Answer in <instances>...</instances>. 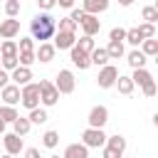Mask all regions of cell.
<instances>
[{"label": "cell", "mask_w": 158, "mask_h": 158, "mask_svg": "<svg viewBox=\"0 0 158 158\" xmlns=\"http://www.w3.org/2000/svg\"><path fill=\"white\" fill-rule=\"evenodd\" d=\"M30 32H32V40H40V44H42L57 35V20L49 12H40L30 20Z\"/></svg>", "instance_id": "cell-1"}, {"label": "cell", "mask_w": 158, "mask_h": 158, "mask_svg": "<svg viewBox=\"0 0 158 158\" xmlns=\"http://www.w3.org/2000/svg\"><path fill=\"white\" fill-rule=\"evenodd\" d=\"M40 81H30L27 86H22V106L27 109V111H32V109H37L40 104H42V99H40Z\"/></svg>", "instance_id": "cell-2"}, {"label": "cell", "mask_w": 158, "mask_h": 158, "mask_svg": "<svg viewBox=\"0 0 158 158\" xmlns=\"http://www.w3.org/2000/svg\"><path fill=\"white\" fill-rule=\"evenodd\" d=\"M40 99H42V106L44 109H49V106H54L57 101H59V89L54 86V81H47V79H40Z\"/></svg>", "instance_id": "cell-3"}, {"label": "cell", "mask_w": 158, "mask_h": 158, "mask_svg": "<svg viewBox=\"0 0 158 158\" xmlns=\"http://www.w3.org/2000/svg\"><path fill=\"white\" fill-rule=\"evenodd\" d=\"M54 86L59 89V94H72V91L77 89L74 72H72V69H59L57 77H54Z\"/></svg>", "instance_id": "cell-4"}, {"label": "cell", "mask_w": 158, "mask_h": 158, "mask_svg": "<svg viewBox=\"0 0 158 158\" xmlns=\"http://www.w3.org/2000/svg\"><path fill=\"white\" fill-rule=\"evenodd\" d=\"M106 133L101 131V128H86L84 133H81V143L86 146V148H104L106 146Z\"/></svg>", "instance_id": "cell-5"}, {"label": "cell", "mask_w": 158, "mask_h": 158, "mask_svg": "<svg viewBox=\"0 0 158 158\" xmlns=\"http://www.w3.org/2000/svg\"><path fill=\"white\" fill-rule=\"evenodd\" d=\"M116 79H118V69L114 64H106V67H101V72L96 77V84L101 89H111V86H116Z\"/></svg>", "instance_id": "cell-6"}, {"label": "cell", "mask_w": 158, "mask_h": 158, "mask_svg": "<svg viewBox=\"0 0 158 158\" xmlns=\"http://www.w3.org/2000/svg\"><path fill=\"white\" fill-rule=\"evenodd\" d=\"M89 128H104L106 126V121H109V109L106 106H101V104H96L91 111H89Z\"/></svg>", "instance_id": "cell-7"}, {"label": "cell", "mask_w": 158, "mask_h": 158, "mask_svg": "<svg viewBox=\"0 0 158 158\" xmlns=\"http://www.w3.org/2000/svg\"><path fill=\"white\" fill-rule=\"evenodd\" d=\"M69 59H72V64H74L77 69H89V67H91V54L84 52V49H79L77 44L69 49Z\"/></svg>", "instance_id": "cell-8"}, {"label": "cell", "mask_w": 158, "mask_h": 158, "mask_svg": "<svg viewBox=\"0 0 158 158\" xmlns=\"http://www.w3.org/2000/svg\"><path fill=\"white\" fill-rule=\"evenodd\" d=\"M0 99H2L7 106L20 104V101H22V86H17V84H7L5 89H0Z\"/></svg>", "instance_id": "cell-9"}, {"label": "cell", "mask_w": 158, "mask_h": 158, "mask_svg": "<svg viewBox=\"0 0 158 158\" xmlns=\"http://www.w3.org/2000/svg\"><path fill=\"white\" fill-rule=\"evenodd\" d=\"M2 143H5V151H7L10 156H20V153L25 151L22 136H17V133H5V136H2Z\"/></svg>", "instance_id": "cell-10"}, {"label": "cell", "mask_w": 158, "mask_h": 158, "mask_svg": "<svg viewBox=\"0 0 158 158\" xmlns=\"http://www.w3.org/2000/svg\"><path fill=\"white\" fill-rule=\"evenodd\" d=\"M17 35H20V20L7 17V20L0 22V37H2V40H12V37H17Z\"/></svg>", "instance_id": "cell-11"}, {"label": "cell", "mask_w": 158, "mask_h": 158, "mask_svg": "<svg viewBox=\"0 0 158 158\" xmlns=\"http://www.w3.org/2000/svg\"><path fill=\"white\" fill-rule=\"evenodd\" d=\"M37 62H42V64H47V62H52L54 59V54H57V47H54V42H42L37 49Z\"/></svg>", "instance_id": "cell-12"}, {"label": "cell", "mask_w": 158, "mask_h": 158, "mask_svg": "<svg viewBox=\"0 0 158 158\" xmlns=\"http://www.w3.org/2000/svg\"><path fill=\"white\" fill-rule=\"evenodd\" d=\"M81 30H84V35L94 37V35H99V30H101V20H99L96 15H89V12H86V17L81 20Z\"/></svg>", "instance_id": "cell-13"}, {"label": "cell", "mask_w": 158, "mask_h": 158, "mask_svg": "<svg viewBox=\"0 0 158 158\" xmlns=\"http://www.w3.org/2000/svg\"><path fill=\"white\" fill-rule=\"evenodd\" d=\"M77 44V35L74 32H57L54 35V47L57 49H72Z\"/></svg>", "instance_id": "cell-14"}, {"label": "cell", "mask_w": 158, "mask_h": 158, "mask_svg": "<svg viewBox=\"0 0 158 158\" xmlns=\"http://www.w3.org/2000/svg\"><path fill=\"white\" fill-rule=\"evenodd\" d=\"M10 79H12V84H17V86H27V84L32 81V69H30V67H17V69L10 74Z\"/></svg>", "instance_id": "cell-15"}, {"label": "cell", "mask_w": 158, "mask_h": 158, "mask_svg": "<svg viewBox=\"0 0 158 158\" xmlns=\"http://www.w3.org/2000/svg\"><path fill=\"white\" fill-rule=\"evenodd\" d=\"M81 10L99 17V12H106L109 10V0H84L81 2Z\"/></svg>", "instance_id": "cell-16"}, {"label": "cell", "mask_w": 158, "mask_h": 158, "mask_svg": "<svg viewBox=\"0 0 158 158\" xmlns=\"http://www.w3.org/2000/svg\"><path fill=\"white\" fill-rule=\"evenodd\" d=\"M146 54L141 52V49H131L128 54H126V62H128V67L131 69H146Z\"/></svg>", "instance_id": "cell-17"}, {"label": "cell", "mask_w": 158, "mask_h": 158, "mask_svg": "<svg viewBox=\"0 0 158 158\" xmlns=\"http://www.w3.org/2000/svg\"><path fill=\"white\" fill-rule=\"evenodd\" d=\"M62 158H89V148L84 143H69L64 148V156Z\"/></svg>", "instance_id": "cell-18"}, {"label": "cell", "mask_w": 158, "mask_h": 158, "mask_svg": "<svg viewBox=\"0 0 158 158\" xmlns=\"http://www.w3.org/2000/svg\"><path fill=\"white\" fill-rule=\"evenodd\" d=\"M133 79L131 77H126V74H118V79H116V89H118V94H123V96H128V94H133Z\"/></svg>", "instance_id": "cell-19"}, {"label": "cell", "mask_w": 158, "mask_h": 158, "mask_svg": "<svg viewBox=\"0 0 158 158\" xmlns=\"http://www.w3.org/2000/svg\"><path fill=\"white\" fill-rule=\"evenodd\" d=\"M109 52H106V47H96L94 52H91V64L94 67H106L109 64Z\"/></svg>", "instance_id": "cell-20"}, {"label": "cell", "mask_w": 158, "mask_h": 158, "mask_svg": "<svg viewBox=\"0 0 158 158\" xmlns=\"http://www.w3.org/2000/svg\"><path fill=\"white\" fill-rule=\"evenodd\" d=\"M131 79H133V84H138L141 89H143V86H148L151 81H156V79L151 77V72H148V69H133V77H131Z\"/></svg>", "instance_id": "cell-21"}, {"label": "cell", "mask_w": 158, "mask_h": 158, "mask_svg": "<svg viewBox=\"0 0 158 158\" xmlns=\"http://www.w3.org/2000/svg\"><path fill=\"white\" fill-rule=\"evenodd\" d=\"M17 54H20L17 42H15V40H2V44H0V57H17Z\"/></svg>", "instance_id": "cell-22"}, {"label": "cell", "mask_w": 158, "mask_h": 158, "mask_svg": "<svg viewBox=\"0 0 158 158\" xmlns=\"http://www.w3.org/2000/svg\"><path fill=\"white\" fill-rule=\"evenodd\" d=\"M30 128H32V121H30L27 116H20V118L12 123V133H17V136H27Z\"/></svg>", "instance_id": "cell-23"}, {"label": "cell", "mask_w": 158, "mask_h": 158, "mask_svg": "<svg viewBox=\"0 0 158 158\" xmlns=\"http://www.w3.org/2000/svg\"><path fill=\"white\" fill-rule=\"evenodd\" d=\"M17 118H20V114H17L15 106H7V104L0 106V121H5V123H15Z\"/></svg>", "instance_id": "cell-24"}, {"label": "cell", "mask_w": 158, "mask_h": 158, "mask_svg": "<svg viewBox=\"0 0 158 158\" xmlns=\"http://www.w3.org/2000/svg\"><path fill=\"white\" fill-rule=\"evenodd\" d=\"M106 146H109V148H114V151H118V153L123 156V151H126V138H123L121 133H114V136H109V138H106Z\"/></svg>", "instance_id": "cell-25"}, {"label": "cell", "mask_w": 158, "mask_h": 158, "mask_svg": "<svg viewBox=\"0 0 158 158\" xmlns=\"http://www.w3.org/2000/svg\"><path fill=\"white\" fill-rule=\"evenodd\" d=\"M106 52H109V57H111V59H121V57L126 54L123 42H111V40H109V44H106Z\"/></svg>", "instance_id": "cell-26"}, {"label": "cell", "mask_w": 158, "mask_h": 158, "mask_svg": "<svg viewBox=\"0 0 158 158\" xmlns=\"http://www.w3.org/2000/svg\"><path fill=\"white\" fill-rule=\"evenodd\" d=\"M141 52H143L146 57H158V40H156V37H151V40H143V44H141Z\"/></svg>", "instance_id": "cell-27"}, {"label": "cell", "mask_w": 158, "mask_h": 158, "mask_svg": "<svg viewBox=\"0 0 158 158\" xmlns=\"http://www.w3.org/2000/svg\"><path fill=\"white\" fill-rule=\"evenodd\" d=\"M126 42H128L133 49H138V44H143V37H141L138 27H131V30H126Z\"/></svg>", "instance_id": "cell-28"}, {"label": "cell", "mask_w": 158, "mask_h": 158, "mask_svg": "<svg viewBox=\"0 0 158 158\" xmlns=\"http://www.w3.org/2000/svg\"><path fill=\"white\" fill-rule=\"evenodd\" d=\"M57 143H59V131H44L42 146L44 148H57Z\"/></svg>", "instance_id": "cell-29"}, {"label": "cell", "mask_w": 158, "mask_h": 158, "mask_svg": "<svg viewBox=\"0 0 158 158\" xmlns=\"http://www.w3.org/2000/svg\"><path fill=\"white\" fill-rule=\"evenodd\" d=\"M77 47H79V49H84V52H89V54L96 49V44H94V37H89V35H81V37L77 40Z\"/></svg>", "instance_id": "cell-30"}, {"label": "cell", "mask_w": 158, "mask_h": 158, "mask_svg": "<svg viewBox=\"0 0 158 158\" xmlns=\"http://www.w3.org/2000/svg\"><path fill=\"white\" fill-rule=\"evenodd\" d=\"M141 17H143L146 22H151V25H158V10H156L153 5H146V7L141 10Z\"/></svg>", "instance_id": "cell-31"}, {"label": "cell", "mask_w": 158, "mask_h": 158, "mask_svg": "<svg viewBox=\"0 0 158 158\" xmlns=\"http://www.w3.org/2000/svg\"><path fill=\"white\" fill-rule=\"evenodd\" d=\"M57 32H77V22L72 17H62L57 22Z\"/></svg>", "instance_id": "cell-32"}, {"label": "cell", "mask_w": 158, "mask_h": 158, "mask_svg": "<svg viewBox=\"0 0 158 158\" xmlns=\"http://www.w3.org/2000/svg\"><path fill=\"white\" fill-rule=\"evenodd\" d=\"M27 118H30L32 123H44L49 116H47V109H40V106H37V109H32V111H30V116H27Z\"/></svg>", "instance_id": "cell-33"}, {"label": "cell", "mask_w": 158, "mask_h": 158, "mask_svg": "<svg viewBox=\"0 0 158 158\" xmlns=\"http://www.w3.org/2000/svg\"><path fill=\"white\" fill-rule=\"evenodd\" d=\"M20 0H5V15L7 17H17L20 15Z\"/></svg>", "instance_id": "cell-34"}, {"label": "cell", "mask_w": 158, "mask_h": 158, "mask_svg": "<svg viewBox=\"0 0 158 158\" xmlns=\"http://www.w3.org/2000/svg\"><path fill=\"white\" fill-rule=\"evenodd\" d=\"M138 32H141L143 40H151V37H156V25H151V22H141V25H138Z\"/></svg>", "instance_id": "cell-35"}, {"label": "cell", "mask_w": 158, "mask_h": 158, "mask_svg": "<svg viewBox=\"0 0 158 158\" xmlns=\"http://www.w3.org/2000/svg\"><path fill=\"white\" fill-rule=\"evenodd\" d=\"M20 67H32L37 62V52H20Z\"/></svg>", "instance_id": "cell-36"}, {"label": "cell", "mask_w": 158, "mask_h": 158, "mask_svg": "<svg viewBox=\"0 0 158 158\" xmlns=\"http://www.w3.org/2000/svg\"><path fill=\"white\" fill-rule=\"evenodd\" d=\"M17 47H20V52H35V40L32 37H20Z\"/></svg>", "instance_id": "cell-37"}, {"label": "cell", "mask_w": 158, "mask_h": 158, "mask_svg": "<svg viewBox=\"0 0 158 158\" xmlns=\"http://www.w3.org/2000/svg\"><path fill=\"white\" fill-rule=\"evenodd\" d=\"M109 40H111V42H123V40H126V30H123V27H114V30L109 32Z\"/></svg>", "instance_id": "cell-38"}, {"label": "cell", "mask_w": 158, "mask_h": 158, "mask_svg": "<svg viewBox=\"0 0 158 158\" xmlns=\"http://www.w3.org/2000/svg\"><path fill=\"white\" fill-rule=\"evenodd\" d=\"M69 17H72V20H74V22H77V25H81V20H84V17H86V12H84V10H81V7H74V10H72V12H69Z\"/></svg>", "instance_id": "cell-39"}, {"label": "cell", "mask_w": 158, "mask_h": 158, "mask_svg": "<svg viewBox=\"0 0 158 158\" xmlns=\"http://www.w3.org/2000/svg\"><path fill=\"white\" fill-rule=\"evenodd\" d=\"M37 5H40V10H42V12H49V10L57 5V0H37Z\"/></svg>", "instance_id": "cell-40"}, {"label": "cell", "mask_w": 158, "mask_h": 158, "mask_svg": "<svg viewBox=\"0 0 158 158\" xmlns=\"http://www.w3.org/2000/svg\"><path fill=\"white\" fill-rule=\"evenodd\" d=\"M101 158H123L118 151H114V148H109V146H104V153H101Z\"/></svg>", "instance_id": "cell-41"}, {"label": "cell", "mask_w": 158, "mask_h": 158, "mask_svg": "<svg viewBox=\"0 0 158 158\" xmlns=\"http://www.w3.org/2000/svg\"><path fill=\"white\" fill-rule=\"evenodd\" d=\"M10 81H12V79H10V74H7L5 69H0V89H5Z\"/></svg>", "instance_id": "cell-42"}, {"label": "cell", "mask_w": 158, "mask_h": 158, "mask_svg": "<svg viewBox=\"0 0 158 158\" xmlns=\"http://www.w3.org/2000/svg\"><path fill=\"white\" fill-rule=\"evenodd\" d=\"M57 5L64 10H74V0H57Z\"/></svg>", "instance_id": "cell-43"}, {"label": "cell", "mask_w": 158, "mask_h": 158, "mask_svg": "<svg viewBox=\"0 0 158 158\" xmlns=\"http://www.w3.org/2000/svg\"><path fill=\"white\" fill-rule=\"evenodd\" d=\"M25 158H42V156H40L37 148H27V151H25Z\"/></svg>", "instance_id": "cell-44"}, {"label": "cell", "mask_w": 158, "mask_h": 158, "mask_svg": "<svg viewBox=\"0 0 158 158\" xmlns=\"http://www.w3.org/2000/svg\"><path fill=\"white\" fill-rule=\"evenodd\" d=\"M118 5H123V7H128V5H133V0H118Z\"/></svg>", "instance_id": "cell-45"}, {"label": "cell", "mask_w": 158, "mask_h": 158, "mask_svg": "<svg viewBox=\"0 0 158 158\" xmlns=\"http://www.w3.org/2000/svg\"><path fill=\"white\" fill-rule=\"evenodd\" d=\"M5 126H7V123H5V121H0V136H5Z\"/></svg>", "instance_id": "cell-46"}, {"label": "cell", "mask_w": 158, "mask_h": 158, "mask_svg": "<svg viewBox=\"0 0 158 158\" xmlns=\"http://www.w3.org/2000/svg\"><path fill=\"white\" fill-rule=\"evenodd\" d=\"M153 126H156V128H158V111H156V114H153Z\"/></svg>", "instance_id": "cell-47"}, {"label": "cell", "mask_w": 158, "mask_h": 158, "mask_svg": "<svg viewBox=\"0 0 158 158\" xmlns=\"http://www.w3.org/2000/svg\"><path fill=\"white\" fill-rule=\"evenodd\" d=\"M2 158H15V156H10V153H5V156H2Z\"/></svg>", "instance_id": "cell-48"}, {"label": "cell", "mask_w": 158, "mask_h": 158, "mask_svg": "<svg viewBox=\"0 0 158 158\" xmlns=\"http://www.w3.org/2000/svg\"><path fill=\"white\" fill-rule=\"evenodd\" d=\"M153 7H156V10H158V0H156V5H153Z\"/></svg>", "instance_id": "cell-49"}, {"label": "cell", "mask_w": 158, "mask_h": 158, "mask_svg": "<svg viewBox=\"0 0 158 158\" xmlns=\"http://www.w3.org/2000/svg\"><path fill=\"white\" fill-rule=\"evenodd\" d=\"M153 59H156V64H158V57H153Z\"/></svg>", "instance_id": "cell-50"}, {"label": "cell", "mask_w": 158, "mask_h": 158, "mask_svg": "<svg viewBox=\"0 0 158 158\" xmlns=\"http://www.w3.org/2000/svg\"><path fill=\"white\" fill-rule=\"evenodd\" d=\"M49 158H59V156H49Z\"/></svg>", "instance_id": "cell-51"}, {"label": "cell", "mask_w": 158, "mask_h": 158, "mask_svg": "<svg viewBox=\"0 0 158 158\" xmlns=\"http://www.w3.org/2000/svg\"><path fill=\"white\" fill-rule=\"evenodd\" d=\"M0 69H2V62H0Z\"/></svg>", "instance_id": "cell-52"}, {"label": "cell", "mask_w": 158, "mask_h": 158, "mask_svg": "<svg viewBox=\"0 0 158 158\" xmlns=\"http://www.w3.org/2000/svg\"><path fill=\"white\" fill-rule=\"evenodd\" d=\"M0 22H2V20H0Z\"/></svg>", "instance_id": "cell-53"}, {"label": "cell", "mask_w": 158, "mask_h": 158, "mask_svg": "<svg viewBox=\"0 0 158 158\" xmlns=\"http://www.w3.org/2000/svg\"><path fill=\"white\" fill-rule=\"evenodd\" d=\"M0 44H2V42H0Z\"/></svg>", "instance_id": "cell-54"}]
</instances>
